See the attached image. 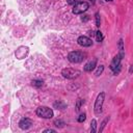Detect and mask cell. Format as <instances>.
I'll return each mask as SVG.
<instances>
[{"instance_id": "cell-26", "label": "cell", "mask_w": 133, "mask_h": 133, "mask_svg": "<svg viewBox=\"0 0 133 133\" xmlns=\"http://www.w3.org/2000/svg\"><path fill=\"white\" fill-rule=\"evenodd\" d=\"M105 1H106V2H112L113 0H105Z\"/></svg>"}, {"instance_id": "cell-19", "label": "cell", "mask_w": 133, "mask_h": 133, "mask_svg": "<svg viewBox=\"0 0 133 133\" xmlns=\"http://www.w3.org/2000/svg\"><path fill=\"white\" fill-rule=\"evenodd\" d=\"M83 103H84V101H83L82 99L79 98V99L77 100V103H76V110H77V111H79V109H80V107H81V105H82Z\"/></svg>"}, {"instance_id": "cell-4", "label": "cell", "mask_w": 133, "mask_h": 133, "mask_svg": "<svg viewBox=\"0 0 133 133\" xmlns=\"http://www.w3.org/2000/svg\"><path fill=\"white\" fill-rule=\"evenodd\" d=\"M35 113H36L37 116L43 117V118H52L53 115H54L53 109L49 108L47 106H39V107H37Z\"/></svg>"}, {"instance_id": "cell-7", "label": "cell", "mask_w": 133, "mask_h": 133, "mask_svg": "<svg viewBox=\"0 0 133 133\" xmlns=\"http://www.w3.org/2000/svg\"><path fill=\"white\" fill-rule=\"evenodd\" d=\"M77 43H78L79 46L84 47V48L92 46V41H91V38H89V37L86 36V35H80V36L77 38Z\"/></svg>"}, {"instance_id": "cell-5", "label": "cell", "mask_w": 133, "mask_h": 133, "mask_svg": "<svg viewBox=\"0 0 133 133\" xmlns=\"http://www.w3.org/2000/svg\"><path fill=\"white\" fill-rule=\"evenodd\" d=\"M61 75L66 79H76L81 75V72L77 69L73 68H65L61 71Z\"/></svg>"}, {"instance_id": "cell-11", "label": "cell", "mask_w": 133, "mask_h": 133, "mask_svg": "<svg viewBox=\"0 0 133 133\" xmlns=\"http://www.w3.org/2000/svg\"><path fill=\"white\" fill-rule=\"evenodd\" d=\"M53 107L54 108H56V109H64V108H66V104L63 102V101H61V100H58V101H56V102H54V104H53Z\"/></svg>"}, {"instance_id": "cell-10", "label": "cell", "mask_w": 133, "mask_h": 133, "mask_svg": "<svg viewBox=\"0 0 133 133\" xmlns=\"http://www.w3.org/2000/svg\"><path fill=\"white\" fill-rule=\"evenodd\" d=\"M22 49H21V47L16 51V56L18 57V59H23L26 55H27V53H28V48L25 50V51H21Z\"/></svg>"}, {"instance_id": "cell-21", "label": "cell", "mask_w": 133, "mask_h": 133, "mask_svg": "<svg viewBox=\"0 0 133 133\" xmlns=\"http://www.w3.org/2000/svg\"><path fill=\"white\" fill-rule=\"evenodd\" d=\"M81 1H83V0H66V2H68V4L69 5H75V4H77V3H79V2H81Z\"/></svg>"}, {"instance_id": "cell-17", "label": "cell", "mask_w": 133, "mask_h": 133, "mask_svg": "<svg viewBox=\"0 0 133 133\" xmlns=\"http://www.w3.org/2000/svg\"><path fill=\"white\" fill-rule=\"evenodd\" d=\"M109 118H110V117H109V116H107V117H106V118H105V119L102 122V124H101V127H100V129H99V131H100V132H102V131H103V129L105 128V126H106V124L108 123Z\"/></svg>"}, {"instance_id": "cell-16", "label": "cell", "mask_w": 133, "mask_h": 133, "mask_svg": "<svg viewBox=\"0 0 133 133\" xmlns=\"http://www.w3.org/2000/svg\"><path fill=\"white\" fill-rule=\"evenodd\" d=\"M54 125H55L56 127H58V128H62V127L65 125V123H64L63 121H61V119H55V121H54Z\"/></svg>"}, {"instance_id": "cell-18", "label": "cell", "mask_w": 133, "mask_h": 133, "mask_svg": "<svg viewBox=\"0 0 133 133\" xmlns=\"http://www.w3.org/2000/svg\"><path fill=\"white\" fill-rule=\"evenodd\" d=\"M95 18H96V26H97V27H100V24H101V18H100V14H99V12H96Z\"/></svg>"}, {"instance_id": "cell-1", "label": "cell", "mask_w": 133, "mask_h": 133, "mask_svg": "<svg viewBox=\"0 0 133 133\" xmlns=\"http://www.w3.org/2000/svg\"><path fill=\"white\" fill-rule=\"evenodd\" d=\"M125 57V51L124 50H119L118 53L112 58L111 62H110V70L113 72V75H118L121 70H122V64H121V61L122 59Z\"/></svg>"}, {"instance_id": "cell-24", "label": "cell", "mask_w": 133, "mask_h": 133, "mask_svg": "<svg viewBox=\"0 0 133 133\" xmlns=\"http://www.w3.org/2000/svg\"><path fill=\"white\" fill-rule=\"evenodd\" d=\"M133 72V65H130V70H129V73H132Z\"/></svg>"}, {"instance_id": "cell-2", "label": "cell", "mask_w": 133, "mask_h": 133, "mask_svg": "<svg viewBox=\"0 0 133 133\" xmlns=\"http://www.w3.org/2000/svg\"><path fill=\"white\" fill-rule=\"evenodd\" d=\"M86 58V53L83 51H72L68 54V60L71 63H80Z\"/></svg>"}, {"instance_id": "cell-20", "label": "cell", "mask_w": 133, "mask_h": 133, "mask_svg": "<svg viewBox=\"0 0 133 133\" xmlns=\"http://www.w3.org/2000/svg\"><path fill=\"white\" fill-rule=\"evenodd\" d=\"M85 119H86V114H85V113H81V114L78 116V118H77L78 123H83Z\"/></svg>"}, {"instance_id": "cell-25", "label": "cell", "mask_w": 133, "mask_h": 133, "mask_svg": "<svg viewBox=\"0 0 133 133\" xmlns=\"http://www.w3.org/2000/svg\"><path fill=\"white\" fill-rule=\"evenodd\" d=\"M90 2H91V4H95L96 3V0H89Z\"/></svg>"}, {"instance_id": "cell-6", "label": "cell", "mask_w": 133, "mask_h": 133, "mask_svg": "<svg viewBox=\"0 0 133 133\" xmlns=\"http://www.w3.org/2000/svg\"><path fill=\"white\" fill-rule=\"evenodd\" d=\"M88 8H89L88 2H86V1H81V2H79V3H77V4H75V5L73 6L72 12H73L74 15H81V14L85 12Z\"/></svg>"}, {"instance_id": "cell-12", "label": "cell", "mask_w": 133, "mask_h": 133, "mask_svg": "<svg viewBox=\"0 0 133 133\" xmlns=\"http://www.w3.org/2000/svg\"><path fill=\"white\" fill-rule=\"evenodd\" d=\"M43 84H44L43 80H37V79H35V80H32V81H31V85L34 86V87H36V88L43 86Z\"/></svg>"}, {"instance_id": "cell-14", "label": "cell", "mask_w": 133, "mask_h": 133, "mask_svg": "<svg viewBox=\"0 0 133 133\" xmlns=\"http://www.w3.org/2000/svg\"><path fill=\"white\" fill-rule=\"evenodd\" d=\"M95 35H96V39H97V42H99V43H101L103 39H104V36H103V33L100 31V30H98L96 33H95Z\"/></svg>"}, {"instance_id": "cell-8", "label": "cell", "mask_w": 133, "mask_h": 133, "mask_svg": "<svg viewBox=\"0 0 133 133\" xmlns=\"http://www.w3.org/2000/svg\"><path fill=\"white\" fill-rule=\"evenodd\" d=\"M97 61H98L97 58H92V59L88 60V61L84 64V68H83L84 72H87V73L92 72V71L96 69V66H97Z\"/></svg>"}, {"instance_id": "cell-13", "label": "cell", "mask_w": 133, "mask_h": 133, "mask_svg": "<svg viewBox=\"0 0 133 133\" xmlns=\"http://www.w3.org/2000/svg\"><path fill=\"white\" fill-rule=\"evenodd\" d=\"M90 132L91 133H96L97 132V121L94 118L90 122Z\"/></svg>"}, {"instance_id": "cell-9", "label": "cell", "mask_w": 133, "mask_h": 133, "mask_svg": "<svg viewBox=\"0 0 133 133\" xmlns=\"http://www.w3.org/2000/svg\"><path fill=\"white\" fill-rule=\"evenodd\" d=\"M31 126H32V121L30 118H28V117H23L19 122V127L22 130H28Z\"/></svg>"}, {"instance_id": "cell-22", "label": "cell", "mask_w": 133, "mask_h": 133, "mask_svg": "<svg viewBox=\"0 0 133 133\" xmlns=\"http://www.w3.org/2000/svg\"><path fill=\"white\" fill-rule=\"evenodd\" d=\"M118 50H124V42H123V39L121 38L119 41H118Z\"/></svg>"}, {"instance_id": "cell-3", "label": "cell", "mask_w": 133, "mask_h": 133, "mask_svg": "<svg viewBox=\"0 0 133 133\" xmlns=\"http://www.w3.org/2000/svg\"><path fill=\"white\" fill-rule=\"evenodd\" d=\"M104 100H105V92L104 91H101L97 96L96 101H95V104H94V112H95L96 115H100L102 113V108H103Z\"/></svg>"}, {"instance_id": "cell-23", "label": "cell", "mask_w": 133, "mask_h": 133, "mask_svg": "<svg viewBox=\"0 0 133 133\" xmlns=\"http://www.w3.org/2000/svg\"><path fill=\"white\" fill-rule=\"evenodd\" d=\"M49 132L55 133V130H54V129H46V130H44V133H49Z\"/></svg>"}, {"instance_id": "cell-15", "label": "cell", "mask_w": 133, "mask_h": 133, "mask_svg": "<svg viewBox=\"0 0 133 133\" xmlns=\"http://www.w3.org/2000/svg\"><path fill=\"white\" fill-rule=\"evenodd\" d=\"M103 72H104V65H103V64H100V65L97 68V70H96V72H95V75H96L97 77H99L100 75H102Z\"/></svg>"}]
</instances>
